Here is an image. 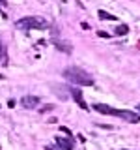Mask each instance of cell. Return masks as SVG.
Returning <instances> with one entry per match:
<instances>
[{
  "instance_id": "13",
  "label": "cell",
  "mask_w": 140,
  "mask_h": 150,
  "mask_svg": "<svg viewBox=\"0 0 140 150\" xmlns=\"http://www.w3.org/2000/svg\"><path fill=\"white\" fill-rule=\"evenodd\" d=\"M97 34H99L101 38H108V36H110V34H108V32H103V30H101V32H97Z\"/></svg>"
},
{
  "instance_id": "7",
  "label": "cell",
  "mask_w": 140,
  "mask_h": 150,
  "mask_svg": "<svg viewBox=\"0 0 140 150\" xmlns=\"http://www.w3.org/2000/svg\"><path fill=\"white\" fill-rule=\"evenodd\" d=\"M22 107H26V109H34V107H37V103H39V98L37 96H24L21 100Z\"/></svg>"
},
{
  "instance_id": "16",
  "label": "cell",
  "mask_w": 140,
  "mask_h": 150,
  "mask_svg": "<svg viewBox=\"0 0 140 150\" xmlns=\"http://www.w3.org/2000/svg\"><path fill=\"white\" fill-rule=\"evenodd\" d=\"M136 111H138V112H140V105H136Z\"/></svg>"
},
{
  "instance_id": "5",
  "label": "cell",
  "mask_w": 140,
  "mask_h": 150,
  "mask_svg": "<svg viewBox=\"0 0 140 150\" xmlns=\"http://www.w3.org/2000/svg\"><path fill=\"white\" fill-rule=\"evenodd\" d=\"M56 144L62 150H73L75 141H73V137H56Z\"/></svg>"
},
{
  "instance_id": "9",
  "label": "cell",
  "mask_w": 140,
  "mask_h": 150,
  "mask_svg": "<svg viewBox=\"0 0 140 150\" xmlns=\"http://www.w3.org/2000/svg\"><path fill=\"white\" fill-rule=\"evenodd\" d=\"M99 19H105V21H118L116 15H112L108 11H103V9H99Z\"/></svg>"
},
{
  "instance_id": "14",
  "label": "cell",
  "mask_w": 140,
  "mask_h": 150,
  "mask_svg": "<svg viewBox=\"0 0 140 150\" xmlns=\"http://www.w3.org/2000/svg\"><path fill=\"white\" fill-rule=\"evenodd\" d=\"M8 105H9V107L13 109V107H15V100H9V101H8Z\"/></svg>"
},
{
  "instance_id": "17",
  "label": "cell",
  "mask_w": 140,
  "mask_h": 150,
  "mask_svg": "<svg viewBox=\"0 0 140 150\" xmlns=\"http://www.w3.org/2000/svg\"><path fill=\"white\" fill-rule=\"evenodd\" d=\"M2 79H6V77H4V75H0V81H2Z\"/></svg>"
},
{
  "instance_id": "18",
  "label": "cell",
  "mask_w": 140,
  "mask_h": 150,
  "mask_svg": "<svg viewBox=\"0 0 140 150\" xmlns=\"http://www.w3.org/2000/svg\"><path fill=\"white\" fill-rule=\"evenodd\" d=\"M136 47H138V49H140V41H138V45H136Z\"/></svg>"
},
{
  "instance_id": "15",
  "label": "cell",
  "mask_w": 140,
  "mask_h": 150,
  "mask_svg": "<svg viewBox=\"0 0 140 150\" xmlns=\"http://www.w3.org/2000/svg\"><path fill=\"white\" fill-rule=\"evenodd\" d=\"M8 6V2H6V0H0V8H6Z\"/></svg>"
},
{
  "instance_id": "11",
  "label": "cell",
  "mask_w": 140,
  "mask_h": 150,
  "mask_svg": "<svg viewBox=\"0 0 140 150\" xmlns=\"http://www.w3.org/2000/svg\"><path fill=\"white\" fill-rule=\"evenodd\" d=\"M60 131H62V133H65V135H69V137H73L71 129H69V128H65V126H60Z\"/></svg>"
},
{
  "instance_id": "8",
  "label": "cell",
  "mask_w": 140,
  "mask_h": 150,
  "mask_svg": "<svg viewBox=\"0 0 140 150\" xmlns=\"http://www.w3.org/2000/svg\"><path fill=\"white\" fill-rule=\"evenodd\" d=\"M0 64H2V66H9V56H8L6 45H4L2 40H0Z\"/></svg>"
},
{
  "instance_id": "1",
  "label": "cell",
  "mask_w": 140,
  "mask_h": 150,
  "mask_svg": "<svg viewBox=\"0 0 140 150\" xmlns=\"http://www.w3.org/2000/svg\"><path fill=\"white\" fill-rule=\"evenodd\" d=\"M64 77L67 79L69 83L77 84V86H92L93 79L90 73H86L84 69L77 68V66H71V68H65L64 69Z\"/></svg>"
},
{
  "instance_id": "4",
  "label": "cell",
  "mask_w": 140,
  "mask_h": 150,
  "mask_svg": "<svg viewBox=\"0 0 140 150\" xmlns=\"http://www.w3.org/2000/svg\"><path fill=\"white\" fill-rule=\"evenodd\" d=\"M93 109L101 115H110V116H120V109H114V107H108V105H103V103H95Z\"/></svg>"
},
{
  "instance_id": "6",
  "label": "cell",
  "mask_w": 140,
  "mask_h": 150,
  "mask_svg": "<svg viewBox=\"0 0 140 150\" xmlns=\"http://www.w3.org/2000/svg\"><path fill=\"white\" fill-rule=\"evenodd\" d=\"M52 43L56 45V49L62 51V53H71V51H73V45L69 43V41H62V40H56V38H52Z\"/></svg>"
},
{
  "instance_id": "3",
  "label": "cell",
  "mask_w": 140,
  "mask_h": 150,
  "mask_svg": "<svg viewBox=\"0 0 140 150\" xmlns=\"http://www.w3.org/2000/svg\"><path fill=\"white\" fill-rule=\"evenodd\" d=\"M69 92H71V98H73V101H77V105L80 107V109H84V111H86V109H88V105H86V101H84V98H82V90H80V88L73 86Z\"/></svg>"
},
{
  "instance_id": "12",
  "label": "cell",
  "mask_w": 140,
  "mask_h": 150,
  "mask_svg": "<svg viewBox=\"0 0 140 150\" xmlns=\"http://www.w3.org/2000/svg\"><path fill=\"white\" fill-rule=\"evenodd\" d=\"M52 109H54V105H45V107H41V112H49Z\"/></svg>"
},
{
  "instance_id": "10",
  "label": "cell",
  "mask_w": 140,
  "mask_h": 150,
  "mask_svg": "<svg viewBox=\"0 0 140 150\" xmlns=\"http://www.w3.org/2000/svg\"><path fill=\"white\" fill-rule=\"evenodd\" d=\"M127 32H129V26H127V25H120V26L114 30V34H116V36H125Z\"/></svg>"
},
{
  "instance_id": "2",
  "label": "cell",
  "mask_w": 140,
  "mask_h": 150,
  "mask_svg": "<svg viewBox=\"0 0 140 150\" xmlns=\"http://www.w3.org/2000/svg\"><path fill=\"white\" fill-rule=\"evenodd\" d=\"M15 26L21 30H43L49 26V21L43 17H22L15 23Z\"/></svg>"
}]
</instances>
